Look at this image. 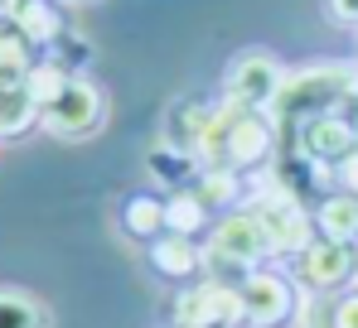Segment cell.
Returning a JSON list of instances; mask_svg holds the SVG:
<instances>
[{"mask_svg":"<svg viewBox=\"0 0 358 328\" xmlns=\"http://www.w3.org/2000/svg\"><path fill=\"white\" fill-rule=\"evenodd\" d=\"M44 309L29 299V295H20V290H0V328H44Z\"/></svg>","mask_w":358,"mask_h":328,"instance_id":"obj_1","label":"cell"}]
</instances>
